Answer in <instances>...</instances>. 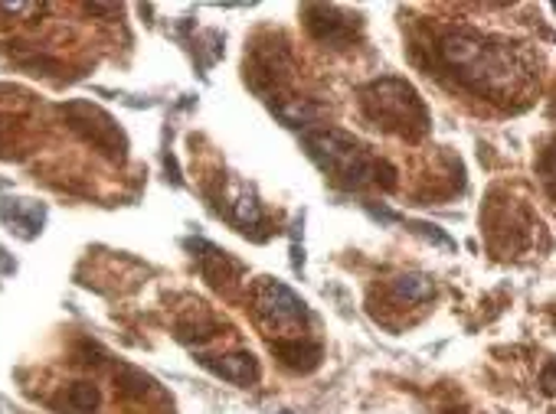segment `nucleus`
I'll use <instances>...</instances> for the list:
<instances>
[{
  "instance_id": "f257e3e1",
  "label": "nucleus",
  "mask_w": 556,
  "mask_h": 414,
  "mask_svg": "<svg viewBox=\"0 0 556 414\" xmlns=\"http://www.w3.org/2000/svg\"><path fill=\"white\" fill-rule=\"evenodd\" d=\"M305 147H308L312 160L344 190H364V186L393 190V183H396V173L390 164L374 157L357 138H351L338 128L305 131Z\"/></svg>"
},
{
  "instance_id": "f03ea898",
  "label": "nucleus",
  "mask_w": 556,
  "mask_h": 414,
  "mask_svg": "<svg viewBox=\"0 0 556 414\" xmlns=\"http://www.w3.org/2000/svg\"><path fill=\"white\" fill-rule=\"evenodd\" d=\"M439 63L455 73V79L465 89H475L481 95H497V89L510 86L514 79V60L504 47H491L478 34L458 30L439 40L435 47Z\"/></svg>"
},
{
  "instance_id": "7ed1b4c3",
  "label": "nucleus",
  "mask_w": 556,
  "mask_h": 414,
  "mask_svg": "<svg viewBox=\"0 0 556 414\" xmlns=\"http://www.w3.org/2000/svg\"><path fill=\"white\" fill-rule=\"evenodd\" d=\"M361 108H364L367 121H374L377 128H383L396 138L419 141L422 134H429V112H426L422 99L416 95V89L403 79H377V82L364 86Z\"/></svg>"
},
{
  "instance_id": "20e7f679",
  "label": "nucleus",
  "mask_w": 556,
  "mask_h": 414,
  "mask_svg": "<svg viewBox=\"0 0 556 414\" xmlns=\"http://www.w3.org/2000/svg\"><path fill=\"white\" fill-rule=\"evenodd\" d=\"M255 313L265 326L271 329H282V333H295L299 326L308 323V307L305 300H299L286 284H278V281H262L255 287Z\"/></svg>"
},
{
  "instance_id": "39448f33",
  "label": "nucleus",
  "mask_w": 556,
  "mask_h": 414,
  "mask_svg": "<svg viewBox=\"0 0 556 414\" xmlns=\"http://www.w3.org/2000/svg\"><path fill=\"white\" fill-rule=\"evenodd\" d=\"M63 115H66L70 125H73L86 141H92L102 154L118 157V160L125 157L128 141H125V134L118 131V125H115L105 112H99V108H92V105H86V102H73V105L63 108Z\"/></svg>"
},
{
  "instance_id": "423d86ee",
  "label": "nucleus",
  "mask_w": 556,
  "mask_h": 414,
  "mask_svg": "<svg viewBox=\"0 0 556 414\" xmlns=\"http://www.w3.org/2000/svg\"><path fill=\"white\" fill-rule=\"evenodd\" d=\"M302 17H305L312 37L321 40V43H328V47H334V50H344L354 40V34H357V17L341 14L338 8L312 4V8L302 11Z\"/></svg>"
},
{
  "instance_id": "0eeeda50",
  "label": "nucleus",
  "mask_w": 556,
  "mask_h": 414,
  "mask_svg": "<svg viewBox=\"0 0 556 414\" xmlns=\"http://www.w3.org/2000/svg\"><path fill=\"white\" fill-rule=\"evenodd\" d=\"M0 216H4L11 232H17L21 238H34L43 229L47 209L40 203H27V199H0Z\"/></svg>"
},
{
  "instance_id": "6e6552de",
  "label": "nucleus",
  "mask_w": 556,
  "mask_h": 414,
  "mask_svg": "<svg viewBox=\"0 0 556 414\" xmlns=\"http://www.w3.org/2000/svg\"><path fill=\"white\" fill-rule=\"evenodd\" d=\"M203 365L226 378V381H236V385H252L258 378V362L249 355V352H232V355H223V359H203Z\"/></svg>"
},
{
  "instance_id": "1a4fd4ad",
  "label": "nucleus",
  "mask_w": 556,
  "mask_h": 414,
  "mask_svg": "<svg viewBox=\"0 0 556 414\" xmlns=\"http://www.w3.org/2000/svg\"><path fill=\"white\" fill-rule=\"evenodd\" d=\"M271 352L282 359L289 368H299V372H308L321 362V346L318 342H305V339H278L271 346Z\"/></svg>"
},
{
  "instance_id": "9d476101",
  "label": "nucleus",
  "mask_w": 556,
  "mask_h": 414,
  "mask_svg": "<svg viewBox=\"0 0 556 414\" xmlns=\"http://www.w3.org/2000/svg\"><path fill=\"white\" fill-rule=\"evenodd\" d=\"M271 112L282 118L289 128H312L315 118L321 115V108L308 99H286V102H275Z\"/></svg>"
},
{
  "instance_id": "9b49d317",
  "label": "nucleus",
  "mask_w": 556,
  "mask_h": 414,
  "mask_svg": "<svg viewBox=\"0 0 556 414\" xmlns=\"http://www.w3.org/2000/svg\"><path fill=\"white\" fill-rule=\"evenodd\" d=\"M432 290H435V284L426 274H403L393 281V294L406 303H426L432 297Z\"/></svg>"
},
{
  "instance_id": "f8f14e48",
  "label": "nucleus",
  "mask_w": 556,
  "mask_h": 414,
  "mask_svg": "<svg viewBox=\"0 0 556 414\" xmlns=\"http://www.w3.org/2000/svg\"><path fill=\"white\" fill-rule=\"evenodd\" d=\"M66 401H70V407H73V414H89V411H96V407H99V391H96L92 385L79 381V385H73V388H70Z\"/></svg>"
},
{
  "instance_id": "ddd939ff",
  "label": "nucleus",
  "mask_w": 556,
  "mask_h": 414,
  "mask_svg": "<svg viewBox=\"0 0 556 414\" xmlns=\"http://www.w3.org/2000/svg\"><path fill=\"white\" fill-rule=\"evenodd\" d=\"M232 222L242 225L245 232H249V225H258V222H262L258 203H255V199H239V203H232Z\"/></svg>"
},
{
  "instance_id": "4468645a",
  "label": "nucleus",
  "mask_w": 556,
  "mask_h": 414,
  "mask_svg": "<svg viewBox=\"0 0 556 414\" xmlns=\"http://www.w3.org/2000/svg\"><path fill=\"white\" fill-rule=\"evenodd\" d=\"M549 160H553V151L546 147V151H543V183H546V190L553 193V167H549Z\"/></svg>"
},
{
  "instance_id": "2eb2a0df",
  "label": "nucleus",
  "mask_w": 556,
  "mask_h": 414,
  "mask_svg": "<svg viewBox=\"0 0 556 414\" xmlns=\"http://www.w3.org/2000/svg\"><path fill=\"white\" fill-rule=\"evenodd\" d=\"M543 391H546V394L553 391V365L543 368Z\"/></svg>"
}]
</instances>
